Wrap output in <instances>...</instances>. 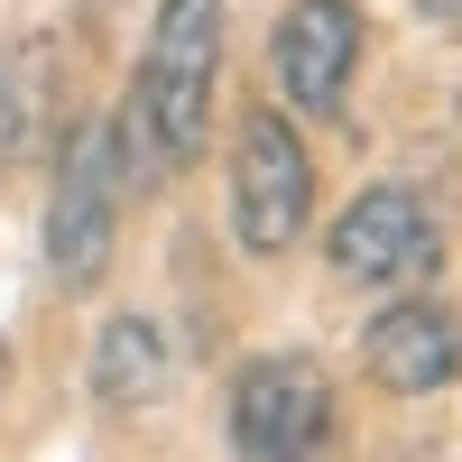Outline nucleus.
<instances>
[{"label": "nucleus", "instance_id": "f257e3e1", "mask_svg": "<svg viewBox=\"0 0 462 462\" xmlns=\"http://www.w3.org/2000/svg\"><path fill=\"white\" fill-rule=\"evenodd\" d=\"M222 37H231V0H158L148 47L121 111H111V167L121 195H158L167 176H185L213 139V93H222Z\"/></svg>", "mask_w": 462, "mask_h": 462}, {"label": "nucleus", "instance_id": "f03ea898", "mask_svg": "<svg viewBox=\"0 0 462 462\" xmlns=\"http://www.w3.org/2000/svg\"><path fill=\"white\" fill-rule=\"evenodd\" d=\"M342 398L315 352H259L231 379V462H333Z\"/></svg>", "mask_w": 462, "mask_h": 462}, {"label": "nucleus", "instance_id": "7ed1b4c3", "mask_svg": "<svg viewBox=\"0 0 462 462\" xmlns=\"http://www.w3.org/2000/svg\"><path fill=\"white\" fill-rule=\"evenodd\" d=\"M315 222V148L296 139L287 111H241V139H231V231H241L250 259H287L296 231Z\"/></svg>", "mask_w": 462, "mask_h": 462}, {"label": "nucleus", "instance_id": "20e7f679", "mask_svg": "<svg viewBox=\"0 0 462 462\" xmlns=\"http://www.w3.org/2000/svg\"><path fill=\"white\" fill-rule=\"evenodd\" d=\"M121 167H111V130L84 121L56 158V195H47V278L65 296H93L121 250Z\"/></svg>", "mask_w": 462, "mask_h": 462}, {"label": "nucleus", "instance_id": "39448f33", "mask_svg": "<svg viewBox=\"0 0 462 462\" xmlns=\"http://www.w3.org/2000/svg\"><path fill=\"white\" fill-rule=\"evenodd\" d=\"M324 259H333L342 287H416V278H435V259H444V222H435V204L416 195V185H361V195L333 213Z\"/></svg>", "mask_w": 462, "mask_h": 462}, {"label": "nucleus", "instance_id": "423d86ee", "mask_svg": "<svg viewBox=\"0 0 462 462\" xmlns=\"http://www.w3.org/2000/svg\"><path fill=\"white\" fill-rule=\"evenodd\" d=\"M361 47H370V19L352 10V0H287L278 28H268V74H278L287 111L342 121L352 74H361Z\"/></svg>", "mask_w": 462, "mask_h": 462}, {"label": "nucleus", "instance_id": "0eeeda50", "mask_svg": "<svg viewBox=\"0 0 462 462\" xmlns=\"http://www.w3.org/2000/svg\"><path fill=\"white\" fill-rule=\"evenodd\" d=\"M361 370L379 379L389 398H435L462 379V305L435 296V287H407L370 315L361 333Z\"/></svg>", "mask_w": 462, "mask_h": 462}, {"label": "nucleus", "instance_id": "6e6552de", "mask_svg": "<svg viewBox=\"0 0 462 462\" xmlns=\"http://www.w3.org/2000/svg\"><path fill=\"white\" fill-rule=\"evenodd\" d=\"M167 370H176V352H167V333L148 324V315H111L93 333V407H111V416L158 407Z\"/></svg>", "mask_w": 462, "mask_h": 462}, {"label": "nucleus", "instance_id": "1a4fd4ad", "mask_svg": "<svg viewBox=\"0 0 462 462\" xmlns=\"http://www.w3.org/2000/svg\"><path fill=\"white\" fill-rule=\"evenodd\" d=\"M28 111H37V56H0V176L28 148Z\"/></svg>", "mask_w": 462, "mask_h": 462}, {"label": "nucleus", "instance_id": "9d476101", "mask_svg": "<svg viewBox=\"0 0 462 462\" xmlns=\"http://www.w3.org/2000/svg\"><path fill=\"white\" fill-rule=\"evenodd\" d=\"M416 10H426V19H462V0H416Z\"/></svg>", "mask_w": 462, "mask_h": 462}, {"label": "nucleus", "instance_id": "9b49d317", "mask_svg": "<svg viewBox=\"0 0 462 462\" xmlns=\"http://www.w3.org/2000/svg\"><path fill=\"white\" fill-rule=\"evenodd\" d=\"M0 389H10V342H0Z\"/></svg>", "mask_w": 462, "mask_h": 462}]
</instances>
